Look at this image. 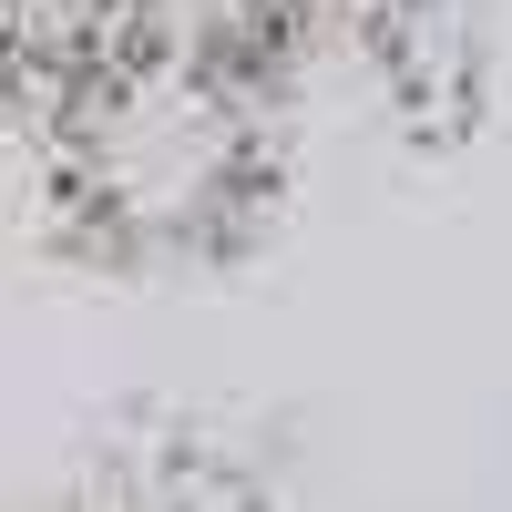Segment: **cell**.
I'll return each instance as SVG.
<instances>
[{"mask_svg": "<svg viewBox=\"0 0 512 512\" xmlns=\"http://www.w3.org/2000/svg\"><path fill=\"white\" fill-rule=\"evenodd\" d=\"M41 195L52 226L113 267L236 256L277 195L267 72L123 21L41 93Z\"/></svg>", "mask_w": 512, "mask_h": 512, "instance_id": "cell-1", "label": "cell"}, {"mask_svg": "<svg viewBox=\"0 0 512 512\" xmlns=\"http://www.w3.org/2000/svg\"><path fill=\"white\" fill-rule=\"evenodd\" d=\"M349 21H359V52L379 72V93H390L420 134H461V123L482 113L492 93V52H482V31L461 21V0H349Z\"/></svg>", "mask_w": 512, "mask_h": 512, "instance_id": "cell-2", "label": "cell"}, {"mask_svg": "<svg viewBox=\"0 0 512 512\" xmlns=\"http://www.w3.org/2000/svg\"><path fill=\"white\" fill-rule=\"evenodd\" d=\"M123 512H277V492L226 431H164L123 472Z\"/></svg>", "mask_w": 512, "mask_h": 512, "instance_id": "cell-3", "label": "cell"}, {"mask_svg": "<svg viewBox=\"0 0 512 512\" xmlns=\"http://www.w3.org/2000/svg\"><path fill=\"white\" fill-rule=\"evenodd\" d=\"M123 11L144 31H164V41H195V52H226L246 72H277L308 41L318 0H123Z\"/></svg>", "mask_w": 512, "mask_h": 512, "instance_id": "cell-4", "label": "cell"}, {"mask_svg": "<svg viewBox=\"0 0 512 512\" xmlns=\"http://www.w3.org/2000/svg\"><path fill=\"white\" fill-rule=\"evenodd\" d=\"M0 113H21V103H11V82H0Z\"/></svg>", "mask_w": 512, "mask_h": 512, "instance_id": "cell-5", "label": "cell"}]
</instances>
